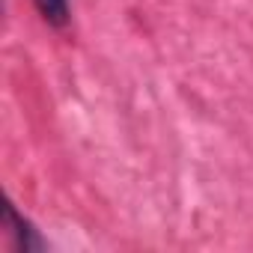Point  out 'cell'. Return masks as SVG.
Here are the masks:
<instances>
[{"label":"cell","instance_id":"1","mask_svg":"<svg viewBox=\"0 0 253 253\" xmlns=\"http://www.w3.org/2000/svg\"><path fill=\"white\" fill-rule=\"evenodd\" d=\"M3 223H6V229H9L12 244H15L18 253H36V250H45V241L39 238V232L33 229V223H30L27 217H21V214L15 211L12 203L3 206Z\"/></svg>","mask_w":253,"mask_h":253},{"label":"cell","instance_id":"2","mask_svg":"<svg viewBox=\"0 0 253 253\" xmlns=\"http://www.w3.org/2000/svg\"><path fill=\"white\" fill-rule=\"evenodd\" d=\"M33 3L51 27H66L69 24V0H33Z\"/></svg>","mask_w":253,"mask_h":253}]
</instances>
